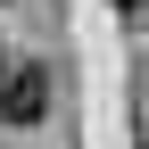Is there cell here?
<instances>
[{
	"label": "cell",
	"instance_id": "obj_1",
	"mask_svg": "<svg viewBox=\"0 0 149 149\" xmlns=\"http://www.w3.org/2000/svg\"><path fill=\"white\" fill-rule=\"evenodd\" d=\"M50 108V74L33 58H8V74H0V124H42Z\"/></svg>",
	"mask_w": 149,
	"mask_h": 149
},
{
	"label": "cell",
	"instance_id": "obj_2",
	"mask_svg": "<svg viewBox=\"0 0 149 149\" xmlns=\"http://www.w3.org/2000/svg\"><path fill=\"white\" fill-rule=\"evenodd\" d=\"M141 149H149V108H141Z\"/></svg>",
	"mask_w": 149,
	"mask_h": 149
},
{
	"label": "cell",
	"instance_id": "obj_3",
	"mask_svg": "<svg viewBox=\"0 0 149 149\" xmlns=\"http://www.w3.org/2000/svg\"><path fill=\"white\" fill-rule=\"evenodd\" d=\"M116 8H141V0H116Z\"/></svg>",
	"mask_w": 149,
	"mask_h": 149
},
{
	"label": "cell",
	"instance_id": "obj_4",
	"mask_svg": "<svg viewBox=\"0 0 149 149\" xmlns=\"http://www.w3.org/2000/svg\"><path fill=\"white\" fill-rule=\"evenodd\" d=\"M0 74H8V58H0Z\"/></svg>",
	"mask_w": 149,
	"mask_h": 149
}]
</instances>
